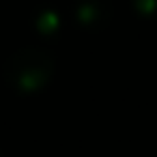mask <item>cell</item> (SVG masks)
Returning a JSON list of instances; mask_svg holds the SVG:
<instances>
[{
    "label": "cell",
    "instance_id": "6da1fadb",
    "mask_svg": "<svg viewBox=\"0 0 157 157\" xmlns=\"http://www.w3.org/2000/svg\"><path fill=\"white\" fill-rule=\"evenodd\" d=\"M54 75V56L39 48H24L15 52L5 65V80L11 88L30 95L41 90Z\"/></svg>",
    "mask_w": 157,
    "mask_h": 157
},
{
    "label": "cell",
    "instance_id": "3957f363",
    "mask_svg": "<svg viewBox=\"0 0 157 157\" xmlns=\"http://www.w3.org/2000/svg\"><path fill=\"white\" fill-rule=\"evenodd\" d=\"M131 2L144 17H157V0H131Z\"/></svg>",
    "mask_w": 157,
    "mask_h": 157
},
{
    "label": "cell",
    "instance_id": "7a4b0ae2",
    "mask_svg": "<svg viewBox=\"0 0 157 157\" xmlns=\"http://www.w3.org/2000/svg\"><path fill=\"white\" fill-rule=\"evenodd\" d=\"M108 0H80L78 2V20L86 28H97L108 22Z\"/></svg>",
    "mask_w": 157,
    "mask_h": 157
}]
</instances>
